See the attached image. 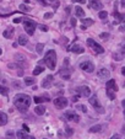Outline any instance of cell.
<instances>
[{
    "label": "cell",
    "instance_id": "8",
    "mask_svg": "<svg viewBox=\"0 0 125 139\" xmlns=\"http://www.w3.org/2000/svg\"><path fill=\"white\" fill-rule=\"evenodd\" d=\"M54 105L57 106L58 108H65L68 106V99L63 97V96H59L54 100Z\"/></svg>",
    "mask_w": 125,
    "mask_h": 139
},
{
    "label": "cell",
    "instance_id": "10",
    "mask_svg": "<svg viewBox=\"0 0 125 139\" xmlns=\"http://www.w3.org/2000/svg\"><path fill=\"white\" fill-rule=\"evenodd\" d=\"M65 117H66L68 121H72V122H76V123L80 122V117L72 111H68L66 113H65Z\"/></svg>",
    "mask_w": 125,
    "mask_h": 139
},
{
    "label": "cell",
    "instance_id": "43",
    "mask_svg": "<svg viewBox=\"0 0 125 139\" xmlns=\"http://www.w3.org/2000/svg\"><path fill=\"white\" fill-rule=\"evenodd\" d=\"M65 131H66V134H69V135H71V134H72V131L70 129V128H66Z\"/></svg>",
    "mask_w": 125,
    "mask_h": 139
},
{
    "label": "cell",
    "instance_id": "13",
    "mask_svg": "<svg viewBox=\"0 0 125 139\" xmlns=\"http://www.w3.org/2000/svg\"><path fill=\"white\" fill-rule=\"evenodd\" d=\"M53 75H48V76H45L44 79H43V81H42V86L43 87H49L50 86V85L53 84Z\"/></svg>",
    "mask_w": 125,
    "mask_h": 139
},
{
    "label": "cell",
    "instance_id": "29",
    "mask_svg": "<svg viewBox=\"0 0 125 139\" xmlns=\"http://www.w3.org/2000/svg\"><path fill=\"white\" fill-rule=\"evenodd\" d=\"M109 37H110V35L107 33V32H104V33H101V35H99V38L103 40V41H108V38H109Z\"/></svg>",
    "mask_w": 125,
    "mask_h": 139
},
{
    "label": "cell",
    "instance_id": "33",
    "mask_svg": "<svg viewBox=\"0 0 125 139\" xmlns=\"http://www.w3.org/2000/svg\"><path fill=\"white\" fill-rule=\"evenodd\" d=\"M43 101H44V99H42V97H39V96H36L34 97V102L38 105V103H42Z\"/></svg>",
    "mask_w": 125,
    "mask_h": 139
},
{
    "label": "cell",
    "instance_id": "24",
    "mask_svg": "<svg viewBox=\"0 0 125 139\" xmlns=\"http://www.w3.org/2000/svg\"><path fill=\"white\" fill-rule=\"evenodd\" d=\"M36 83V80L33 78H25V84L27 86H30V85H33Z\"/></svg>",
    "mask_w": 125,
    "mask_h": 139
},
{
    "label": "cell",
    "instance_id": "20",
    "mask_svg": "<svg viewBox=\"0 0 125 139\" xmlns=\"http://www.w3.org/2000/svg\"><path fill=\"white\" fill-rule=\"evenodd\" d=\"M6 122H8V115L1 112V113H0V126H5Z\"/></svg>",
    "mask_w": 125,
    "mask_h": 139
},
{
    "label": "cell",
    "instance_id": "34",
    "mask_svg": "<svg viewBox=\"0 0 125 139\" xmlns=\"http://www.w3.org/2000/svg\"><path fill=\"white\" fill-rule=\"evenodd\" d=\"M0 92H1L4 96H6L8 95V89L5 87V86H1V87H0Z\"/></svg>",
    "mask_w": 125,
    "mask_h": 139
},
{
    "label": "cell",
    "instance_id": "25",
    "mask_svg": "<svg viewBox=\"0 0 125 139\" xmlns=\"http://www.w3.org/2000/svg\"><path fill=\"white\" fill-rule=\"evenodd\" d=\"M98 16H99V19H101V20H104V19L108 17V12L104 11V10H101V11L98 12Z\"/></svg>",
    "mask_w": 125,
    "mask_h": 139
},
{
    "label": "cell",
    "instance_id": "23",
    "mask_svg": "<svg viewBox=\"0 0 125 139\" xmlns=\"http://www.w3.org/2000/svg\"><path fill=\"white\" fill-rule=\"evenodd\" d=\"M43 67H41V65H37L36 68H34V70H33V75H39L41 73H43Z\"/></svg>",
    "mask_w": 125,
    "mask_h": 139
},
{
    "label": "cell",
    "instance_id": "27",
    "mask_svg": "<svg viewBox=\"0 0 125 139\" xmlns=\"http://www.w3.org/2000/svg\"><path fill=\"white\" fill-rule=\"evenodd\" d=\"M43 48H44V44H43V43H38L36 46V52L38 53V54H41V53L43 52Z\"/></svg>",
    "mask_w": 125,
    "mask_h": 139
},
{
    "label": "cell",
    "instance_id": "53",
    "mask_svg": "<svg viewBox=\"0 0 125 139\" xmlns=\"http://www.w3.org/2000/svg\"><path fill=\"white\" fill-rule=\"evenodd\" d=\"M121 132H123L124 134H125V124H124V126H123V128H121Z\"/></svg>",
    "mask_w": 125,
    "mask_h": 139
},
{
    "label": "cell",
    "instance_id": "30",
    "mask_svg": "<svg viewBox=\"0 0 125 139\" xmlns=\"http://www.w3.org/2000/svg\"><path fill=\"white\" fill-rule=\"evenodd\" d=\"M20 10H21V11H23V12H28L30 11V8L27 6L26 4H21L20 5Z\"/></svg>",
    "mask_w": 125,
    "mask_h": 139
},
{
    "label": "cell",
    "instance_id": "57",
    "mask_svg": "<svg viewBox=\"0 0 125 139\" xmlns=\"http://www.w3.org/2000/svg\"><path fill=\"white\" fill-rule=\"evenodd\" d=\"M43 139H47V138H43Z\"/></svg>",
    "mask_w": 125,
    "mask_h": 139
},
{
    "label": "cell",
    "instance_id": "22",
    "mask_svg": "<svg viewBox=\"0 0 125 139\" xmlns=\"http://www.w3.org/2000/svg\"><path fill=\"white\" fill-rule=\"evenodd\" d=\"M91 133H96V132H101L102 131V126L101 124H97V126H93V127H91L90 129H88Z\"/></svg>",
    "mask_w": 125,
    "mask_h": 139
},
{
    "label": "cell",
    "instance_id": "46",
    "mask_svg": "<svg viewBox=\"0 0 125 139\" xmlns=\"http://www.w3.org/2000/svg\"><path fill=\"white\" fill-rule=\"evenodd\" d=\"M65 11H66V14H70V11H71V8H70V6H66V8H65Z\"/></svg>",
    "mask_w": 125,
    "mask_h": 139
},
{
    "label": "cell",
    "instance_id": "18",
    "mask_svg": "<svg viewBox=\"0 0 125 139\" xmlns=\"http://www.w3.org/2000/svg\"><path fill=\"white\" fill-rule=\"evenodd\" d=\"M12 35H14V28L12 27H8L6 30L3 32V36L5 37V38H11Z\"/></svg>",
    "mask_w": 125,
    "mask_h": 139
},
{
    "label": "cell",
    "instance_id": "56",
    "mask_svg": "<svg viewBox=\"0 0 125 139\" xmlns=\"http://www.w3.org/2000/svg\"><path fill=\"white\" fill-rule=\"evenodd\" d=\"M124 116H125V110H124Z\"/></svg>",
    "mask_w": 125,
    "mask_h": 139
},
{
    "label": "cell",
    "instance_id": "45",
    "mask_svg": "<svg viewBox=\"0 0 125 139\" xmlns=\"http://www.w3.org/2000/svg\"><path fill=\"white\" fill-rule=\"evenodd\" d=\"M110 139H121V138H120V135H118V134H114V135H113Z\"/></svg>",
    "mask_w": 125,
    "mask_h": 139
},
{
    "label": "cell",
    "instance_id": "16",
    "mask_svg": "<svg viewBox=\"0 0 125 139\" xmlns=\"http://www.w3.org/2000/svg\"><path fill=\"white\" fill-rule=\"evenodd\" d=\"M59 74H60V76L64 79V80H69L70 79V70L66 68H63L60 71H59Z\"/></svg>",
    "mask_w": 125,
    "mask_h": 139
},
{
    "label": "cell",
    "instance_id": "12",
    "mask_svg": "<svg viewBox=\"0 0 125 139\" xmlns=\"http://www.w3.org/2000/svg\"><path fill=\"white\" fill-rule=\"evenodd\" d=\"M109 76H110V73H109L108 69L102 68V69H99V70H98V78L99 79L106 80V79H109Z\"/></svg>",
    "mask_w": 125,
    "mask_h": 139
},
{
    "label": "cell",
    "instance_id": "11",
    "mask_svg": "<svg viewBox=\"0 0 125 139\" xmlns=\"http://www.w3.org/2000/svg\"><path fill=\"white\" fill-rule=\"evenodd\" d=\"M88 6L93 10H102L103 9V4L99 0H90L88 1Z\"/></svg>",
    "mask_w": 125,
    "mask_h": 139
},
{
    "label": "cell",
    "instance_id": "17",
    "mask_svg": "<svg viewBox=\"0 0 125 139\" xmlns=\"http://www.w3.org/2000/svg\"><path fill=\"white\" fill-rule=\"evenodd\" d=\"M27 42H28V40H27V36H25V35H20V36H19L17 43H19L20 46H26Z\"/></svg>",
    "mask_w": 125,
    "mask_h": 139
},
{
    "label": "cell",
    "instance_id": "14",
    "mask_svg": "<svg viewBox=\"0 0 125 139\" xmlns=\"http://www.w3.org/2000/svg\"><path fill=\"white\" fill-rule=\"evenodd\" d=\"M16 135H17L19 139H34V137L27 134L26 131H19L17 133H16Z\"/></svg>",
    "mask_w": 125,
    "mask_h": 139
},
{
    "label": "cell",
    "instance_id": "54",
    "mask_svg": "<svg viewBox=\"0 0 125 139\" xmlns=\"http://www.w3.org/2000/svg\"><path fill=\"white\" fill-rule=\"evenodd\" d=\"M121 105L124 106V107H125V100H123V102H121Z\"/></svg>",
    "mask_w": 125,
    "mask_h": 139
},
{
    "label": "cell",
    "instance_id": "38",
    "mask_svg": "<svg viewBox=\"0 0 125 139\" xmlns=\"http://www.w3.org/2000/svg\"><path fill=\"white\" fill-rule=\"evenodd\" d=\"M6 138H8V139H14L12 132H8V133H6Z\"/></svg>",
    "mask_w": 125,
    "mask_h": 139
},
{
    "label": "cell",
    "instance_id": "5",
    "mask_svg": "<svg viewBox=\"0 0 125 139\" xmlns=\"http://www.w3.org/2000/svg\"><path fill=\"white\" fill-rule=\"evenodd\" d=\"M87 46L91 48V49H93L96 53H99V54L104 52V48H103V47L98 43V42H96L95 40H92V38H88V40H87Z\"/></svg>",
    "mask_w": 125,
    "mask_h": 139
},
{
    "label": "cell",
    "instance_id": "3",
    "mask_svg": "<svg viewBox=\"0 0 125 139\" xmlns=\"http://www.w3.org/2000/svg\"><path fill=\"white\" fill-rule=\"evenodd\" d=\"M118 91V87L115 85V80L110 79L107 83V95L109 96L110 100H115V92Z\"/></svg>",
    "mask_w": 125,
    "mask_h": 139
},
{
    "label": "cell",
    "instance_id": "21",
    "mask_svg": "<svg viewBox=\"0 0 125 139\" xmlns=\"http://www.w3.org/2000/svg\"><path fill=\"white\" fill-rule=\"evenodd\" d=\"M75 12H76V16H79V17H85V11H83L82 8L76 6L75 8Z\"/></svg>",
    "mask_w": 125,
    "mask_h": 139
},
{
    "label": "cell",
    "instance_id": "39",
    "mask_svg": "<svg viewBox=\"0 0 125 139\" xmlns=\"http://www.w3.org/2000/svg\"><path fill=\"white\" fill-rule=\"evenodd\" d=\"M39 28H41L43 32H47V31H48V27H47V26H44V25H39Z\"/></svg>",
    "mask_w": 125,
    "mask_h": 139
},
{
    "label": "cell",
    "instance_id": "31",
    "mask_svg": "<svg viewBox=\"0 0 125 139\" xmlns=\"http://www.w3.org/2000/svg\"><path fill=\"white\" fill-rule=\"evenodd\" d=\"M76 108L80 110L81 112H83V113H86V112H87V108H86L85 105H76Z\"/></svg>",
    "mask_w": 125,
    "mask_h": 139
},
{
    "label": "cell",
    "instance_id": "4",
    "mask_svg": "<svg viewBox=\"0 0 125 139\" xmlns=\"http://www.w3.org/2000/svg\"><path fill=\"white\" fill-rule=\"evenodd\" d=\"M36 27H37V24L34 22L33 20H30V19L23 20V28H25V31H26L30 36H32V35L34 33Z\"/></svg>",
    "mask_w": 125,
    "mask_h": 139
},
{
    "label": "cell",
    "instance_id": "47",
    "mask_svg": "<svg viewBox=\"0 0 125 139\" xmlns=\"http://www.w3.org/2000/svg\"><path fill=\"white\" fill-rule=\"evenodd\" d=\"M22 127H23V131H26V132H30V128H28V127H27L26 124H23Z\"/></svg>",
    "mask_w": 125,
    "mask_h": 139
},
{
    "label": "cell",
    "instance_id": "1",
    "mask_svg": "<svg viewBox=\"0 0 125 139\" xmlns=\"http://www.w3.org/2000/svg\"><path fill=\"white\" fill-rule=\"evenodd\" d=\"M14 103L20 112H23L25 113V112H27V110H28L30 105H31V97L26 94H19L15 96Z\"/></svg>",
    "mask_w": 125,
    "mask_h": 139
},
{
    "label": "cell",
    "instance_id": "51",
    "mask_svg": "<svg viewBox=\"0 0 125 139\" xmlns=\"http://www.w3.org/2000/svg\"><path fill=\"white\" fill-rule=\"evenodd\" d=\"M121 74L125 76V68H121Z\"/></svg>",
    "mask_w": 125,
    "mask_h": 139
},
{
    "label": "cell",
    "instance_id": "32",
    "mask_svg": "<svg viewBox=\"0 0 125 139\" xmlns=\"http://www.w3.org/2000/svg\"><path fill=\"white\" fill-rule=\"evenodd\" d=\"M11 86L15 87V89H21V86H22V85H21L20 81H12V83H11Z\"/></svg>",
    "mask_w": 125,
    "mask_h": 139
},
{
    "label": "cell",
    "instance_id": "6",
    "mask_svg": "<svg viewBox=\"0 0 125 139\" xmlns=\"http://www.w3.org/2000/svg\"><path fill=\"white\" fill-rule=\"evenodd\" d=\"M88 102H90L92 106H93V107H95L97 111L99 110L102 113L104 112V110H102V106H101V103H99V100H98V97H97L96 95H91V96H90V97H88Z\"/></svg>",
    "mask_w": 125,
    "mask_h": 139
},
{
    "label": "cell",
    "instance_id": "28",
    "mask_svg": "<svg viewBox=\"0 0 125 139\" xmlns=\"http://www.w3.org/2000/svg\"><path fill=\"white\" fill-rule=\"evenodd\" d=\"M113 58H114L117 62H120V60H123V54H121V53H114V54H113Z\"/></svg>",
    "mask_w": 125,
    "mask_h": 139
},
{
    "label": "cell",
    "instance_id": "19",
    "mask_svg": "<svg viewBox=\"0 0 125 139\" xmlns=\"http://www.w3.org/2000/svg\"><path fill=\"white\" fill-rule=\"evenodd\" d=\"M34 112H36L37 115L42 116V115L45 113V107H44V106H42V105H37L36 108H34Z\"/></svg>",
    "mask_w": 125,
    "mask_h": 139
},
{
    "label": "cell",
    "instance_id": "44",
    "mask_svg": "<svg viewBox=\"0 0 125 139\" xmlns=\"http://www.w3.org/2000/svg\"><path fill=\"white\" fill-rule=\"evenodd\" d=\"M21 21H22V19H19V17H17V19H15V20H14V22H15V24H20Z\"/></svg>",
    "mask_w": 125,
    "mask_h": 139
},
{
    "label": "cell",
    "instance_id": "37",
    "mask_svg": "<svg viewBox=\"0 0 125 139\" xmlns=\"http://www.w3.org/2000/svg\"><path fill=\"white\" fill-rule=\"evenodd\" d=\"M53 17V12H47L44 14V19H52Z\"/></svg>",
    "mask_w": 125,
    "mask_h": 139
},
{
    "label": "cell",
    "instance_id": "52",
    "mask_svg": "<svg viewBox=\"0 0 125 139\" xmlns=\"http://www.w3.org/2000/svg\"><path fill=\"white\" fill-rule=\"evenodd\" d=\"M121 6L125 8V0H121Z\"/></svg>",
    "mask_w": 125,
    "mask_h": 139
},
{
    "label": "cell",
    "instance_id": "41",
    "mask_svg": "<svg viewBox=\"0 0 125 139\" xmlns=\"http://www.w3.org/2000/svg\"><path fill=\"white\" fill-rule=\"evenodd\" d=\"M80 96H81V95H79V96H77V95H76V96H72V99H71V100L74 101V102H76V101H77V100L80 99Z\"/></svg>",
    "mask_w": 125,
    "mask_h": 139
},
{
    "label": "cell",
    "instance_id": "7",
    "mask_svg": "<svg viewBox=\"0 0 125 139\" xmlns=\"http://www.w3.org/2000/svg\"><path fill=\"white\" fill-rule=\"evenodd\" d=\"M80 69H82L83 71L86 73H92L95 70V65H93V63L90 62V60H85L80 64Z\"/></svg>",
    "mask_w": 125,
    "mask_h": 139
},
{
    "label": "cell",
    "instance_id": "36",
    "mask_svg": "<svg viewBox=\"0 0 125 139\" xmlns=\"http://www.w3.org/2000/svg\"><path fill=\"white\" fill-rule=\"evenodd\" d=\"M119 30L123 31V32H125V20L123 21V24H121L120 26H119Z\"/></svg>",
    "mask_w": 125,
    "mask_h": 139
},
{
    "label": "cell",
    "instance_id": "48",
    "mask_svg": "<svg viewBox=\"0 0 125 139\" xmlns=\"http://www.w3.org/2000/svg\"><path fill=\"white\" fill-rule=\"evenodd\" d=\"M71 25L72 26H76V19H71Z\"/></svg>",
    "mask_w": 125,
    "mask_h": 139
},
{
    "label": "cell",
    "instance_id": "42",
    "mask_svg": "<svg viewBox=\"0 0 125 139\" xmlns=\"http://www.w3.org/2000/svg\"><path fill=\"white\" fill-rule=\"evenodd\" d=\"M74 3H80V4H85L86 0H72Z\"/></svg>",
    "mask_w": 125,
    "mask_h": 139
},
{
    "label": "cell",
    "instance_id": "49",
    "mask_svg": "<svg viewBox=\"0 0 125 139\" xmlns=\"http://www.w3.org/2000/svg\"><path fill=\"white\" fill-rule=\"evenodd\" d=\"M9 68H17L16 64H9Z\"/></svg>",
    "mask_w": 125,
    "mask_h": 139
},
{
    "label": "cell",
    "instance_id": "26",
    "mask_svg": "<svg viewBox=\"0 0 125 139\" xmlns=\"http://www.w3.org/2000/svg\"><path fill=\"white\" fill-rule=\"evenodd\" d=\"M82 21V24L85 26H91V25H93V20L92 19H83V20H81Z\"/></svg>",
    "mask_w": 125,
    "mask_h": 139
},
{
    "label": "cell",
    "instance_id": "2",
    "mask_svg": "<svg viewBox=\"0 0 125 139\" xmlns=\"http://www.w3.org/2000/svg\"><path fill=\"white\" fill-rule=\"evenodd\" d=\"M43 62L45 63V65L50 69V70H55V67H57V53L54 49H49L45 56H44V59Z\"/></svg>",
    "mask_w": 125,
    "mask_h": 139
},
{
    "label": "cell",
    "instance_id": "55",
    "mask_svg": "<svg viewBox=\"0 0 125 139\" xmlns=\"http://www.w3.org/2000/svg\"><path fill=\"white\" fill-rule=\"evenodd\" d=\"M123 53H125V46H123Z\"/></svg>",
    "mask_w": 125,
    "mask_h": 139
},
{
    "label": "cell",
    "instance_id": "9",
    "mask_svg": "<svg viewBox=\"0 0 125 139\" xmlns=\"http://www.w3.org/2000/svg\"><path fill=\"white\" fill-rule=\"evenodd\" d=\"M77 94L81 95V96H85V97H90L91 96V89L88 86H80L77 87Z\"/></svg>",
    "mask_w": 125,
    "mask_h": 139
},
{
    "label": "cell",
    "instance_id": "50",
    "mask_svg": "<svg viewBox=\"0 0 125 139\" xmlns=\"http://www.w3.org/2000/svg\"><path fill=\"white\" fill-rule=\"evenodd\" d=\"M86 28H87V26H85V25H82V26H81V30H83V31H85Z\"/></svg>",
    "mask_w": 125,
    "mask_h": 139
},
{
    "label": "cell",
    "instance_id": "35",
    "mask_svg": "<svg viewBox=\"0 0 125 139\" xmlns=\"http://www.w3.org/2000/svg\"><path fill=\"white\" fill-rule=\"evenodd\" d=\"M15 58L16 60H25V57L22 54H15Z\"/></svg>",
    "mask_w": 125,
    "mask_h": 139
},
{
    "label": "cell",
    "instance_id": "40",
    "mask_svg": "<svg viewBox=\"0 0 125 139\" xmlns=\"http://www.w3.org/2000/svg\"><path fill=\"white\" fill-rule=\"evenodd\" d=\"M38 3L42 4V5H44V6H45V5H48V1H47V0H38Z\"/></svg>",
    "mask_w": 125,
    "mask_h": 139
},
{
    "label": "cell",
    "instance_id": "15",
    "mask_svg": "<svg viewBox=\"0 0 125 139\" xmlns=\"http://www.w3.org/2000/svg\"><path fill=\"white\" fill-rule=\"evenodd\" d=\"M68 51H71V52H74V53H76V54H81V53H83L85 52V49L81 46H79V44H74L72 47H70Z\"/></svg>",
    "mask_w": 125,
    "mask_h": 139
}]
</instances>
